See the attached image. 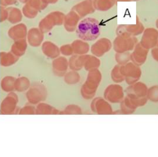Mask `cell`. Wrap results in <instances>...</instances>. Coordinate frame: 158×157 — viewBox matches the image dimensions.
I'll return each mask as SVG.
<instances>
[{
    "instance_id": "cell-1",
    "label": "cell",
    "mask_w": 158,
    "mask_h": 157,
    "mask_svg": "<svg viewBox=\"0 0 158 157\" xmlns=\"http://www.w3.org/2000/svg\"><path fill=\"white\" fill-rule=\"evenodd\" d=\"M77 37L86 42L97 39L100 35V24L96 19L93 17L84 18L79 22L76 29Z\"/></svg>"
},
{
    "instance_id": "cell-2",
    "label": "cell",
    "mask_w": 158,
    "mask_h": 157,
    "mask_svg": "<svg viewBox=\"0 0 158 157\" xmlns=\"http://www.w3.org/2000/svg\"><path fill=\"white\" fill-rule=\"evenodd\" d=\"M102 81V74L99 69L90 70L88 73L85 82L81 89V94L84 99H91L96 95L98 87Z\"/></svg>"
},
{
    "instance_id": "cell-3",
    "label": "cell",
    "mask_w": 158,
    "mask_h": 157,
    "mask_svg": "<svg viewBox=\"0 0 158 157\" xmlns=\"http://www.w3.org/2000/svg\"><path fill=\"white\" fill-rule=\"evenodd\" d=\"M47 89L43 84L34 82L26 93V97L29 103L38 105L45 101L47 98Z\"/></svg>"
},
{
    "instance_id": "cell-4",
    "label": "cell",
    "mask_w": 158,
    "mask_h": 157,
    "mask_svg": "<svg viewBox=\"0 0 158 157\" xmlns=\"http://www.w3.org/2000/svg\"><path fill=\"white\" fill-rule=\"evenodd\" d=\"M138 44L136 37L128 35H117L116 39L113 42V49L117 53L133 51L135 45Z\"/></svg>"
},
{
    "instance_id": "cell-5",
    "label": "cell",
    "mask_w": 158,
    "mask_h": 157,
    "mask_svg": "<svg viewBox=\"0 0 158 157\" xmlns=\"http://www.w3.org/2000/svg\"><path fill=\"white\" fill-rule=\"evenodd\" d=\"M121 71L125 77V82L129 85L138 82L142 75L139 66L135 65L131 61L125 65L121 66Z\"/></svg>"
},
{
    "instance_id": "cell-6",
    "label": "cell",
    "mask_w": 158,
    "mask_h": 157,
    "mask_svg": "<svg viewBox=\"0 0 158 157\" xmlns=\"http://www.w3.org/2000/svg\"><path fill=\"white\" fill-rule=\"evenodd\" d=\"M18 101L19 99L17 94L14 92H10L1 103V108H0L1 114L9 115V114H19L20 109L17 107Z\"/></svg>"
},
{
    "instance_id": "cell-7",
    "label": "cell",
    "mask_w": 158,
    "mask_h": 157,
    "mask_svg": "<svg viewBox=\"0 0 158 157\" xmlns=\"http://www.w3.org/2000/svg\"><path fill=\"white\" fill-rule=\"evenodd\" d=\"M104 99L111 103H121L125 99L124 89L118 84H114L108 86L104 91Z\"/></svg>"
},
{
    "instance_id": "cell-8",
    "label": "cell",
    "mask_w": 158,
    "mask_h": 157,
    "mask_svg": "<svg viewBox=\"0 0 158 157\" xmlns=\"http://www.w3.org/2000/svg\"><path fill=\"white\" fill-rule=\"evenodd\" d=\"M144 31V26L137 17L136 23L135 24H121V25L118 26L117 27L116 33L117 35H124L136 37L138 35L143 33Z\"/></svg>"
},
{
    "instance_id": "cell-9",
    "label": "cell",
    "mask_w": 158,
    "mask_h": 157,
    "mask_svg": "<svg viewBox=\"0 0 158 157\" xmlns=\"http://www.w3.org/2000/svg\"><path fill=\"white\" fill-rule=\"evenodd\" d=\"M91 109L93 112L99 115H110L113 114V109L110 104L103 98H95L91 103Z\"/></svg>"
},
{
    "instance_id": "cell-10",
    "label": "cell",
    "mask_w": 158,
    "mask_h": 157,
    "mask_svg": "<svg viewBox=\"0 0 158 157\" xmlns=\"http://www.w3.org/2000/svg\"><path fill=\"white\" fill-rule=\"evenodd\" d=\"M141 45L146 49H150L158 46V31L154 28H147L143 31Z\"/></svg>"
},
{
    "instance_id": "cell-11",
    "label": "cell",
    "mask_w": 158,
    "mask_h": 157,
    "mask_svg": "<svg viewBox=\"0 0 158 157\" xmlns=\"http://www.w3.org/2000/svg\"><path fill=\"white\" fill-rule=\"evenodd\" d=\"M113 47V43L110 39L102 38L96 41L91 47L92 54L97 57H101L107 53Z\"/></svg>"
},
{
    "instance_id": "cell-12",
    "label": "cell",
    "mask_w": 158,
    "mask_h": 157,
    "mask_svg": "<svg viewBox=\"0 0 158 157\" xmlns=\"http://www.w3.org/2000/svg\"><path fill=\"white\" fill-rule=\"evenodd\" d=\"M147 87L143 82H136L129 85V87L127 88L125 93L126 95L131 98H135V99H141V98L146 97L147 95Z\"/></svg>"
},
{
    "instance_id": "cell-13",
    "label": "cell",
    "mask_w": 158,
    "mask_h": 157,
    "mask_svg": "<svg viewBox=\"0 0 158 157\" xmlns=\"http://www.w3.org/2000/svg\"><path fill=\"white\" fill-rule=\"evenodd\" d=\"M147 54H148V49L143 47L140 42L139 43L138 42L131 53V61L135 65L140 67L146 62Z\"/></svg>"
},
{
    "instance_id": "cell-14",
    "label": "cell",
    "mask_w": 158,
    "mask_h": 157,
    "mask_svg": "<svg viewBox=\"0 0 158 157\" xmlns=\"http://www.w3.org/2000/svg\"><path fill=\"white\" fill-rule=\"evenodd\" d=\"M52 67L53 74L57 77H64L67 73L69 67V61L66 57L59 56L54 59L52 63Z\"/></svg>"
},
{
    "instance_id": "cell-15",
    "label": "cell",
    "mask_w": 158,
    "mask_h": 157,
    "mask_svg": "<svg viewBox=\"0 0 158 157\" xmlns=\"http://www.w3.org/2000/svg\"><path fill=\"white\" fill-rule=\"evenodd\" d=\"M72 10L75 11L80 17L82 18L89 14H93L96 9L93 5V0H83L81 2L74 5Z\"/></svg>"
},
{
    "instance_id": "cell-16",
    "label": "cell",
    "mask_w": 158,
    "mask_h": 157,
    "mask_svg": "<svg viewBox=\"0 0 158 157\" xmlns=\"http://www.w3.org/2000/svg\"><path fill=\"white\" fill-rule=\"evenodd\" d=\"M27 32L28 31L27 26L24 23H17L12 27H10V30L8 31V35L10 39L15 42L20 39H27Z\"/></svg>"
},
{
    "instance_id": "cell-17",
    "label": "cell",
    "mask_w": 158,
    "mask_h": 157,
    "mask_svg": "<svg viewBox=\"0 0 158 157\" xmlns=\"http://www.w3.org/2000/svg\"><path fill=\"white\" fill-rule=\"evenodd\" d=\"M27 40L28 45H30L31 46H40L43 43L44 33L39 27H32L27 32Z\"/></svg>"
},
{
    "instance_id": "cell-18",
    "label": "cell",
    "mask_w": 158,
    "mask_h": 157,
    "mask_svg": "<svg viewBox=\"0 0 158 157\" xmlns=\"http://www.w3.org/2000/svg\"><path fill=\"white\" fill-rule=\"evenodd\" d=\"M80 16L75 11L71 10V11L65 16L64 27L65 30L68 32L76 31L77 25L80 22Z\"/></svg>"
},
{
    "instance_id": "cell-19",
    "label": "cell",
    "mask_w": 158,
    "mask_h": 157,
    "mask_svg": "<svg viewBox=\"0 0 158 157\" xmlns=\"http://www.w3.org/2000/svg\"><path fill=\"white\" fill-rule=\"evenodd\" d=\"M42 53L46 56V57L49 59L57 58L60 55V49L59 47L56 45L55 43L52 42H44L42 45Z\"/></svg>"
},
{
    "instance_id": "cell-20",
    "label": "cell",
    "mask_w": 158,
    "mask_h": 157,
    "mask_svg": "<svg viewBox=\"0 0 158 157\" xmlns=\"http://www.w3.org/2000/svg\"><path fill=\"white\" fill-rule=\"evenodd\" d=\"M71 46L74 55H86L90 49L89 43L81 39L74 40L71 43Z\"/></svg>"
},
{
    "instance_id": "cell-21",
    "label": "cell",
    "mask_w": 158,
    "mask_h": 157,
    "mask_svg": "<svg viewBox=\"0 0 158 157\" xmlns=\"http://www.w3.org/2000/svg\"><path fill=\"white\" fill-rule=\"evenodd\" d=\"M86 55H73L69 60V68L72 70L79 71L84 67Z\"/></svg>"
},
{
    "instance_id": "cell-22",
    "label": "cell",
    "mask_w": 158,
    "mask_h": 157,
    "mask_svg": "<svg viewBox=\"0 0 158 157\" xmlns=\"http://www.w3.org/2000/svg\"><path fill=\"white\" fill-rule=\"evenodd\" d=\"M20 57L16 56L10 52H0V64L2 67H10L16 64L19 60Z\"/></svg>"
},
{
    "instance_id": "cell-23",
    "label": "cell",
    "mask_w": 158,
    "mask_h": 157,
    "mask_svg": "<svg viewBox=\"0 0 158 157\" xmlns=\"http://www.w3.org/2000/svg\"><path fill=\"white\" fill-rule=\"evenodd\" d=\"M27 45H28V42H27V39L15 41L11 46V50L10 51L14 54H15L16 56L20 57L25 54Z\"/></svg>"
},
{
    "instance_id": "cell-24",
    "label": "cell",
    "mask_w": 158,
    "mask_h": 157,
    "mask_svg": "<svg viewBox=\"0 0 158 157\" xmlns=\"http://www.w3.org/2000/svg\"><path fill=\"white\" fill-rule=\"evenodd\" d=\"M9 12L8 21L12 24H17L20 23V22L23 18V13L18 8L15 7H8L7 8Z\"/></svg>"
},
{
    "instance_id": "cell-25",
    "label": "cell",
    "mask_w": 158,
    "mask_h": 157,
    "mask_svg": "<svg viewBox=\"0 0 158 157\" xmlns=\"http://www.w3.org/2000/svg\"><path fill=\"white\" fill-rule=\"evenodd\" d=\"M36 114L49 115V114H60V112L56 109L52 105L45 102H40L36 106Z\"/></svg>"
},
{
    "instance_id": "cell-26",
    "label": "cell",
    "mask_w": 158,
    "mask_h": 157,
    "mask_svg": "<svg viewBox=\"0 0 158 157\" xmlns=\"http://www.w3.org/2000/svg\"><path fill=\"white\" fill-rule=\"evenodd\" d=\"M100 60L99 57L96 56L94 55H87L86 56V60L85 62L84 68L86 71H90V70H95V69H99L100 67Z\"/></svg>"
},
{
    "instance_id": "cell-27",
    "label": "cell",
    "mask_w": 158,
    "mask_h": 157,
    "mask_svg": "<svg viewBox=\"0 0 158 157\" xmlns=\"http://www.w3.org/2000/svg\"><path fill=\"white\" fill-rule=\"evenodd\" d=\"M116 2V0H93V5L96 10L105 12L110 10Z\"/></svg>"
},
{
    "instance_id": "cell-28",
    "label": "cell",
    "mask_w": 158,
    "mask_h": 157,
    "mask_svg": "<svg viewBox=\"0 0 158 157\" xmlns=\"http://www.w3.org/2000/svg\"><path fill=\"white\" fill-rule=\"evenodd\" d=\"M16 79V77L12 76H6L1 81V89L8 93L15 91Z\"/></svg>"
},
{
    "instance_id": "cell-29",
    "label": "cell",
    "mask_w": 158,
    "mask_h": 157,
    "mask_svg": "<svg viewBox=\"0 0 158 157\" xmlns=\"http://www.w3.org/2000/svg\"><path fill=\"white\" fill-rule=\"evenodd\" d=\"M55 26V23H54V21L52 20V19L51 18V17L49 14L47 16H46L43 19H42L39 23V28L44 34L48 33V32L50 31Z\"/></svg>"
},
{
    "instance_id": "cell-30",
    "label": "cell",
    "mask_w": 158,
    "mask_h": 157,
    "mask_svg": "<svg viewBox=\"0 0 158 157\" xmlns=\"http://www.w3.org/2000/svg\"><path fill=\"white\" fill-rule=\"evenodd\" d=\"M31 84L30 80L26 77H20L16 79L15 91L18 92H24L30 89Z\"/></svg>"
},
{
    "instance_id": "cell-31",
    "label": "cell",
    "mask_w": 158,
    "mask_h": 157,
    "mask_svg": "<svg viewBox=\"0 0 158 157\" xmlns=\"http://www.w3.org/2000/svg\"><path fill=\"white\" fill-rule=\"evenodd\" d=\"M136 109L137 107L131 103L127 96H125V99L121 102V111L122 114H131L136 110Z\"/></svg>"
},
{
    "instance_id": "cell-32",
    "label": "cell",
    "mask_w": 158,
    "mask_h": 157,
    "mask_svg": "<svg viewBox=\"0 0 158 157\" xmlns=\"http://www.w3.org/2000/svg\"><path fill=\"white\" fill-rule=\"evenodd\" d=\"M80 80H81L80 74L75 70H71L70 71H67V74L64 75V81L66 82V84L70 85H76L80 81Z\"/></svg>"
},
{
    "instance_id": "cell-33",
    "label": "cell",
    "mask_w": 158,
    "mask_h": 157,
    "mask_svg": "<svg viewBox=\"0 0 158 157\" xmlns=\"http://www.w3.org/2000/svg\"><path fill=\"white\" fill-rule=\"evenodd\" d=\"M110 75L113 81L117 84L121 83L125 80V77L121 71V65H119V64L114 67L113 70H111Z\"/></svg>"
},
{
    "instance_id": "cell-34",
    "label": "cell",
    "mask_w": 158,
    "mask_h": 157,
    "mask_svg": "<svg viewBox=\"0 0 158 157\" xmlns=\"http://www.w3.org/2000/svg\"><path fill=\"white\" fill-rule=\"evenodd\" d=\"M39 10L32 7L31 6L29 5L28 3L25 4L24 7L22 8V13L23 15L28 19H34L39 14Z\"/></svg>"
},
{
    "instance_id": "cell-35",
    "label": "cell",
    "mask_w": 158,
    "mask_h": 157,
    "mask_svg": "<svg viewBox=\"0 0 158 157\" xmlns=\"http://www.w3.org/2000/svg\"><path fill=\"white\" fill-rule=\"evenodd\" d=\"M51 18L55 23L56 26H60L64 25V20H65V14L60 11H53L51 12L50 14H49Z\"/></svg>"
},
{
    "instance_id": "cell-36",
    "label": "cell",
    "mask_w": 158,
    "mask_h": 157,
    "mask_svg": "<svg viewBox=\"0 0 158 157\" xmlns=\"http://www.w3.org/2000/svg\"><path fill=\"white\" fill-rule=\"evenodd\" d=\"M115 60L119 65L123 66L128 64L131 60V53L129 52L115 54Z\"/></svg>"
},
{
    "instance_id": "cell-37",
    "label": "cell",
    "mask_w": 158,
    "mask_h": 157,
    "mask_svg": "<svg viewBox=\"0 0 158 157\" xmlns=\"http://www.w3.org/2000/svg\"><path fill=\"white\" fill-rule=\"evenodd\" d=\"M81 114H82V110L81 107L77 105H74V104L67 105L62 112H60V114H67V115H73V114L79 115Z\"/></svg>"
},
{
    "instance_id": "cell-38",
    "label": "cell",
    "mask_w": 158,
    "mask_h": 157,
    "mask_svg": "<svg viewBox=\"0 0 158 157\" xmlns=\"http://www.w3.org/2000/svg\"><path fill=\"white\" fill-rule=\"evenodd\" d=\"M20 115H33L36 114V107L33 104H27L20 109Z\"/></svg>"
},
{
    "instance_id": "cell-39",
    "label": "cell",
    "mask_w": 158,
    "mask_h": 157,
    "mask_svg": "<svg viewBox=\"0 0 158 157\" xmlns=\"http://www.w3.org/2000/svg\"><path fill=\"white\" fill-rule=\"evenodd\" d=\"M28 4L39 11H42L48 6V4L44 2L43 0H30Z\"/></svg>"
},
{
    "instance_id": "cell-40",
    "label": "cell",
    "mask_w": 158,
    "mask_h": 157,
    "mask_svg": "<svg viewBox=\"0 0 158 157\" xmlns=\"http://www.w3.org/2000/svg\"><path fill=\"white\" fill-rule=\"evenodd\" d=\"M147 97L153 102L158 101V86H153L147 91Z\"/></svg>"
},
{
    "instance_id": "cell-41",
    "label": "cell",
    "mask_w": 158,
    "mask_h": 157,
    "mask_svg": "<svg viewBox=\"0 0 158 157\" xmlns=\"http://www.w3.org/2000/svg\"><path fill=\"white\" fill-rule=\"evenodd\" d=\"M60 49V53L64 56H71L74 55L71 44H66V45H62Z\"/></svg>"
},
{
    "instance_id": "cell-42",
    "label": "cell",
    "mask_w": 158,
    "mask_h": 157,
    "mask_svg": "<svg viewBox=\"0 0 158 157\" xmlns=\"http://www.w3.org/2000/svg\"><path fill=\"white\" fill-rule=\"evenodd\" d=\"M9 17V12L7 8L1 6V8H0V21L3 22L5 20H8Z\"/></svg>"
},
{
    "instance_id": "cell-43",
    "label": "cell",
    "mask_w": 158,
    "mask_h": 157,
    "mask_svg": "<svg viewBox=\"0 0 158 157\" xmlns=\"http://www.w3.org/2000/svg\"><path fill=\"white\" fill-rule=\"evenodd\" d=\"M17 0H0V4L4 7L10 6L17 2Z\"/></svg>"
},
{
    "instance_id": "cell-44",
    "label": "cell",
    "mask_w": 158,
    "mask_h": 157,
    "mask_svg": "<svg viewBox=\"0 0 158 157\" xmlns=\"http://www.w3.org/2000/svg\"><path fill=\"white\" fill-rule=\"evenodd\" d=\"M152 56L155 60L158 61V48H153L152 49Z\"/></svg>"
},
{
    "instance_id": "cell-45",
    "label": "cell",
    "mask_w": 158,
    "mask_h": 157,
    "mask_svg": "<svg viewBox=\"0 0 158 157\" xmlns=\"http://www.w3.org/2000/svg\"><path fill=\"white\" fill-rule=\"evenodd\" d=\"M44 2L49 5V4H55L58 2V0H43Z\"/></svg>"
},
{
    "instance_id": "cell-46",
    "label": "cell",
    "mask_w": 158,
    "mask_h": 157,
    "mask_svg": "<svg viewBox=\"0 0 158 157\" xmlns=\"http://www.w3.org/2000/svg\"><path fill=\"white\" fill-rule=\"evenodd\" d=\"M18 1L20 2H21V3H23V4H24V5H25V4L28 3V2L30 1V0H18Z\"/></svg>"
},
{
    "instance_id": "cell-47",
    "label": "cell",
    "mask_w": 158,
    "mask_h": 157,
    "mask_svg": "<svg viewBox=\"0 0 158 157\" xmlns=\"http://www.w3.org/2000/svg\"><path fill=\"white\" fill-rule=\"evenodd\" d=\"M117 2H129L130 0H116Z\"/></svg>"
},
{
    "instance_id": "cell-48",
    "label": "cell",
    "mask_w": 158,
    "mask_h": 157,
    "mask_svg": "<svg viewBox=\"0 0 158 157\" xmlns=\"http://www.w3.org/2000/svg\"><path fill=\"white\" fill-rule=\"evenodd\" d=\"M156 27H158V20H157V21H156Z\"/></svg>"
},
{
    "instance_id": "cell-49",
    "label": "cell",
    "mask_w": 158,
    "mask_h": 157,
    "mask_svg": "<svg viewBox=\"0 0 158 157\" xmlns=\"http://www.w3.org/2000/svg\"><path fill=\"white\" fill-rule=\"evenodd\" d=\"M136 1H138V0H136Z\"/></svg>"
}]
</instances>
